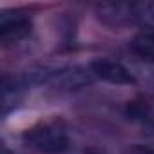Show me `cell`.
<instances>
[{
    "mask_svg": "<svg viewBox=\"0 0 154 154\" xmlns=\"http://www.w3.org/2000/svg\"><path fill=\"white\" fill-rule=\"evenodd\" d=\"M2 154H9V150H8V147H6V145L2 147Z\"/></svg>",
    "mask_w": 154,
    "mask_h": 154,
    "instance_id": "7",
    "label": "cell"
},
{
    "mask_svg": "<svg viewBox=\"0 0 154 154\" xmlns=\"http://www.w3.org/2000/svg\"><path fill=\"white\" fill-rule=\"evenodd\" d=\"M89 69L93 72L94 78H100L107 84L114 85H131L134 84V76L132 72L120 62L107 60V58H98L89 63Z\"/></svg>",
    "mask_w": 154,
    "mask_h": 154,
    "instance_id": "3",
    "label": "cell"
},
{
    "mask_svg": "<svg viewBox=\"0 0 154 154\" xmlns=\"http://www.w3.org/2000/svg\"><path fill=\"white\" fill-rule=\"evenodd\" d=\"M131 154H154V149H149V147H134L131 150Z\"/></svg>",
    "mask_w": 154,
    "mask_h": 154,
    "instance_id": "6",
    "label": "cell"
},
{
    "mask_svg": "<svg viewBox=\"0 0 154 154\" xmlns=\"http://www.w3.org/2000/svg\"><path fill=\"white\" fill-rule=\"evenodd\" d=\"M31 31V17L22 9H4L0 13V38L2 42H18Z\"/></svg>",
    "mask_w": 154,
    "mask_h": 154,
    "instance_id": "2",
    "label": "cell"
},
{
    "mask_svg": "<svg viewBox=\"0 0 154 154\" xmlns=\"http://www.w3.org/2000/svg\"><path fill=\"white\" fill-rule=\"evenodd\" d=\"M96 13H98V18L109 26H123V24H129L131 20H136L134 4H123V2L98 4Z\"/></svg>",
    "mask_w": 154,
    "mask_h": 154,
    "instance_id": "4",
    "label": "cell"
},
{
    "mask_svg": "<svg viewBox=\"0 0 154 154\" xmlns=\"http://www.w3.org/2000/svg\"><path fill=\"white\" fill-rule=\"evenodd\" d=\"M24 141L42 154H62L69 147L65 129L56 122H42L24 132Z\"/></svg>",
    "mask_w": 154,
    "mask_h": 154,
    "instance_id": "1",
    "label": "cell"
},
{
    "mask_svg": "<svg viewBox=\"0 0 154 154\" xmlns=\"http://www.w3.org/2000/svg\"><path fill=\"white\" fill-rule=\"evenodd\" d=\"M131 47L136 54H140L141 58L145 60H150L154 62V33H140L132 38L131 42Z\"/></svg>",
    "mask_w": 154,
    "mask_h": 154,
    "instance_id": "5",
    "label": "cell"
}]
</instances>
